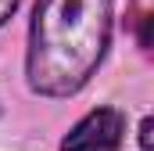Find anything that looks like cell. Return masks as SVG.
<instances>
[{
	"label": "cell",
	"mask_w": 154,
	"mask_h": 151,
	"mask_svg": "<svg viewBox=\"0 0 154 151\" xmlns=\"http://www.w3.org/2000/svg\"><path fill=\"white\" fill-rule=\"evenodd\" d=\"M111 36V0H39L29 29V86L68 97L97 72Z\"/></svg>",
	"instance_id": "1"
},
{
	"label": "cell",
	"mask_w": 154,
	"mask_h": 151,
	"mask_svg": "<svg viewBox=\"0 0 154 151\" xmlns=\"http://www.w3.org/2000/svg\"><path fill=\"white\" fill-rule=\"evenodd\" d=\"M122 133H125L122 112H115V108H97V112H90L65 137L61 151H118Z\"/></svg>",
	"instance_id": "2"
},
{
	"label": "cell",
	"mask_w": 154,
	"mask_h": 151,
	"mask_svg": "<svg viewBox=\"0 0 154 151\" xmlns=\"http://www.w3.org/2000/svg\"><path fill=\"white\" fill-rule=\"evenodd\" d=\"M136 36H140V47L154 58V14H143L140 25H136Z\"/></svg>",
	"instance_id": "3"
},
{
	"label": "cell",
	"mask_w": 154,
	"mask_h": 151,
	"mask_svg": "<svg viewBox=\"0 0 154 151\" xmlns=\"http://www.w3.org/2000/svg\"><path fill=\"white\" fill-rule=\"evenodd\" d=\"M140 151H154V115H147L140 126Z\"/></svg>",
	"instance_id": "4"
},
{
	"label": "cell",
	"mask_w": 154,
	"mask_h": 151,
	"mask_svg": "<svg viewBox=\"0 0 154 151\" xmlns=\"http://www.w3.org/2000/svg\"><path fill=\"white\" fill-rule=\"evenodd\" d=\"M14 7H18V0H0V25L14 14Z\"/></svg>",
	"instance_id": "5"
},
{
	"label": "cell",
	"mask_w": 154,
	"mask_h": 151,
	"mask_svg": "<svg viewBox=\"0 0 154 151\" xmlns=\"http://www.w3.org/2000/svg\"><path fill=\"white\" fill-rule=\"evenodd\" d=\"M136 4H140V7H147V4H154V0H136Z\"/></svg>",
	"instance_id": "6"
}]
</instances>
